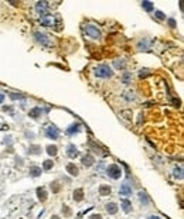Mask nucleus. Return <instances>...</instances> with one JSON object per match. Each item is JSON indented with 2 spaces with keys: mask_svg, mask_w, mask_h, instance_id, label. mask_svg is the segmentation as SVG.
<instances>
[{
  "mask_svg": "<svg viewBox=\"0 0 184 219\" xmlns=\"http://www.w3.org/2000/svg\"><path fill=\"white\" fill-rule=\"evenodd\" d=\"M94 74L95 77L98 78H103V79H109V78L113 77V69L109 66V65H98L95 69H94Z\"/></svg>",
  "mask_w": 184,
  "mask_h": 219,
  "instance_id": "obj_1",
  "label": "nucleus"
},
{
  "mask_svg": "<svg viewBox=\"0 0 184 219\" xmlns=\"http://www.w3.org/2000/svg\"><path fill=\"white\" fill-rule=\"evenodd\" d=\"M84 31H85V34H87L88 37H91V38H94V40L101 38V31H99V28L96 26H94V24H87V26L84 27Z\"/></svg>",
  "mask_w": 184,
  "mask_h": 219,
  "instance_id": "obj_2",
  "label": "nucleus"
},
{
  "mask_svg": "<svg viewBox=\"0 0 184 219\" xmlns=\"http://www.w3.org/2000/svg\"><path fill=\"white\" fill-rule=\"evenodd\" d=\"M106 174L112 178V180H119L122 175V168L118 164H111L106 168Z\"/></svg>",
  "mask_w": 184,
  "mask_h": 219,
  "instance_id": "obj_3",
  "label": "nucleus"
},
{
  "mask_svg": "<svg viewBox=\"0 0 184 219\" xmlns=\"http://www.w3.org/2000/svg\"><path fill=\"white\" fill-rule=\"evenodd\" d=\"M45 137L51 139V140H57L58 137H60V129H58L57 126H54V124L47 126V129H45Z\"/></svg>",
  "mask_w": 184,
  "mask_h": 219,
  "instance_id": "obj_4",
  "label": "nucleus"
},
{
  "mask_svg": "<svg viewBox=\"0 0 184 219\" xmlns=\"http://www.w3.org/2000/svg\"><path fill=\"white\" fill-rule=\"evenodd\" d=\"M34 40L37 41L38 44L44 45V47L50 45V38H48V35H47V34H44V33L36 31V33H34Z\"/></svg>",
  "mask_w": 184,
  "mask_h": 219,
  "instance_id": "obj_5",
  "label": "nucleus"
},
{
  "mask_svg": "<svg viewBox=\"0 0 184 219\" xmlns=\"http://www.w3.org/2000/svg\"><path fill=\"white\" fill-rule=\"evenodd\" d=\"M36 12H37L41 17L47 16V13H48V3H47V1H38L37 4H36Z\"/></svg>",
  "mask_w": 184,
  "mask_h": 219,
  "instance_id": "obj_6",
  "label": "nucleus"
},
{
  "mask_svg": "<svg viewBox=\"0 0 184 219\" xmlns=\"http://www.w3.org/2000/svg\"><path fill=\"white\" fill-rule=\"evenodd\" d=\"M119 194L122 197H130L132 195V185L129 182H123L119 188Z\"/></svg>",
  "mask_w": 184,
  "mask_h": 219,
  "instance_id": "obj_7",
  "label": "nucleus"
},
{
  "mask_svg": "<svg viewBox=\"0 0 184 219\" xmlns=\"http://www.w3.org/2000/svg\"><path fill=\"white\" fill-rule=\"evenodd\" d=\"M67 154H68V157H70V158H75L76 155L79 154V151H78V148H76L75 144L70 143V144L67 146Z\"/></svg>",
  "mask_w": 184,
  "mask_h": 219,
  "instance_id": "obj_8",
  "label": "nucleus"
},
{
  "mask_svg": "<svg viewBox=\"0 0 184 219\" xmlns=\"http://www.w3.org/2000/svg\"><path fill=\"white\" fill-rule=\"evenodd\" d=\"M43 113H44V110L41 109L40 106H37V108H33V109L28 112V116L31 117V119H38L40 116H43Z\"/></svg>",
  "mask_w": 184,
  "mask_h": 219,
  "instance_id": "obj_9",
  "label": "nucleus"
},
{
  "mask_svg": "<svg viewBox=\"0 0 184 219\" xmlns=\"http://www.w3.org/2000/svg\"><path fill=\"white\" fill-rule=\"evenodd\" d=\"M65 170H67V171H68V174L72 175V177H76V175L79 174L78 167H76L74 163H68V164H67V167H65Z\"/></svg>",
  "mask_w": 184,
  "mask_h": 219,
  "instance_id": "obj_10",
  "label": "nucleus"
},
{
  "mask_svg": "<svg viewBox=\"0 0 184 219\" xmlns=\"http://www.w3.org/2000/svg\"><path fill=\"white\" fill-rule=\"evenodd\" d=\"M81 132V123H72L71 126H68L67 129V133L68 134H75V133H79Z\"/></svg>",
  "mask_w": 184,
  "mask_h": 219,
  "instance_id": "obj_11",
  "label": "nucleus"
},
{
  "mask_svg": "<svg viewBox=\"0 0 184 219\" xmlns=\"http://www.w3.org/2000/svg\"><path fill=\"white\" fill-rule=\"evenodd\" d=\"M82 164L85 167H91V166L95 164V160H94V157L91 154H85V155H82Z\"/></svg>",
  "mask_w": 184,
  "mask_h": 219,
  "instance_id": "obj_12",
  "label": "nucleus"
},
{
  "mask_svg": "<svg viewBox=\"0 0 184 219\" xmlns=\"http://www.w3.org/2000/svg\"><path fill=\"white\" fill-rule=\"evenodd\" d=\"M37 197L38 199L41 201V202H45L47 198H48V195H47V191H45V188H37Z\"/></svg>",
  "mask_w": 184,
  "mask_h": 219,
  "instance_id": "obj_13",
  "label": "nucleus"
},
{
  "mask_svg": "<svg viewBox=\"0 0 184 219\" xmlns=\"http://www.w3.org/2000/svg\"><path fill=\"white\" fill-rule=\"evenodd\" d=\"M54 21H55L54 17H52V16H48V14L44 16V17H41V24H43V26H52Z\"/></svg>",
  "mask_w": 184,
  "mask_h": 219,
  "instance_id": "obj_14",
  "label": "nucleus"
},
{
  "mask_svg": "<svg viewBox=\"0 0 184 219\" xmlns=\"http://www.w3.org/2000/svg\"><path fill=\"white\" fill-rule=\"evenodd\" d=\"M41 173H43V170H41V167H37V166H33V167H30V175L31 177H40L41 175Z\"/></svg>",
  "mask_w": 184,
  "mask_h": 219,
  "instance_id": "obj_15",
  "label": "nucleus"
},
{
  "mask_svg": "<svg viewBox=\"0 0 184 219\" xmlns=\"http://www.w3.org/2000/svg\"><path fill=\"white\" fill-rule=\"evenodd\" d=\"M106 211H108V213H111V215H115V213L118 212V205L115 204V202H109V204H106Z\"/></svg>",
  "mask_w": 184,
  "mask_h": 219,
  "instance_id": "obj_16",
  "label": "nucleus"
},
{
  "mask_svg": "<svg viewBox=\"0 0 184 219\" xmlns=\"http://www.w3.org/2000/svg\"><path fill=\"white\" fill-rule=\"evenodd\" d=\"M121 206H122V209H123V211H125L126 213L132 212V204H130V201L123 199V201L121 202Z\"/></svg>",
  "mask_w": 184,
  "mask_h": 219,
  "instance_id": "obj_17",
  "label": "nucleus"
},
{
  "mask_svg": "<svg viewBox=\"0 0 184 219\" xmlns=\"http://www.w3.org/2000/svg\"><path fill=\"white\" fill-rule=\"evenodd\" d=\"M139 199H140V202H142L145 206L149 204V197H147V194L145 192V191H140V192H139Z\"/></svg>",
  "mask_w": 184,
  "mask_h": 219,
  "instance_id": "obj_18",
  "label": "nucleus"
},
{
  "mask_svg": "<svg viewBox=\"0 0 184 219\" xmlns=\"http://www.w3.org/2000/svg\"><path fill=\"white\" fill-rule=\"evenodd\" d=\"M74 199L75 201H82L84 199V189L78 188V189L74 191Z\"/></svg>",
  "mask_w": 184,
  "mask_h": 219,
  "instance_id": "obj_19",
  "label": "nucleus"
},
{
  "mask_svg": "<svg viewBox=\"0 0 184 219\" xmlns=\"http://www.w3.org/2000/svg\"><path fill=\"white\" fill-rule=\"evenodd\" d=\"M47 153H48V155H57V153H58V148H57V146H52V144H50V146H47Z\"/></svg>",
  "mask_w": 184,
  "mask_h": 219,
  "instance_id": "obj_20",
  "label": "nucleus"
},
{
  "mask_svg": "<svg viewBox=\"0 0 184 219\" xmlns=\"http://www.w3.org/2000/svg\"><path fill=\"white\" fill-rule=\"evenodd\" d=\"M113 66L115 69H125V61L123 59H115L113 61Z\"/></svg>",
  "mask_w": 184,
  "mask_h": 219,
  "instance_id": "obj_21",
  "label": "nucleus"
},
{
  "mask_svg": "<svg viewBox=\"0 0 184 219\" xmlns=\"http://www.w3.org/2000/svg\"><path fill=\"white\" fill-rule=\"evenodd\" d=\"M54 167V163H52V160H45L44 163H43V171H50L51 168Z\"/></svg>",
  "mask_w": 184,
  "mask_h": 219,
  "instance_id": "obj_22",
  "label": "nucleus"
},
{
  "mask_svg": "<svg viewBox=\"0 0 184 219\" xmlns=\"http://www.w3.org/2000/svg\"><path fill=\"white\" fill-rule=\"evenodd\" d=\"M111 192H112V189H111L109 185H101L99 187V194L101 195H109Z\"/></svg>",
  "mask_w": 184,
  "mask_h": 219,
  "instance_id": "obj_23",
  "label": "nucleus"
},
{
  "mask_svg": "<svg viewBox=\"0 0 184 219\" xmlns=\"http://www.w3.org/2000/svg\"><path fill=\"white\" fill-rule=\"evenodd\" d=\"M28 153H30V154H40V153H41V147H40V146H37V144L30 146V148H28Z\"/></svg>",
  "mask_w": 184,
  "mask_h": 219,
  "instance_id": "obj_24",
  "label": "nucleus"
},
{
  "mask_svg": "<svg viewBox=\"0 0 184 219\" xmlns=\"http://www.w3.org/2000/svg\"><path fill=\"white\" fill-rule=\"evenodd\" d=\"M130 81H132V74L130 72H125L123 77H122V82L125 85H127V84H130Z\"/></svg>",
  "mask_w": 184,
  "mask_h": 219,
  "instance_id": "obj_25",
  "label": "nucleus"
},
{
  "mask_svg": "<svg viewBox=\"0 0 184 219\" xmlns=\"http://www.w3.org/2000/svg\"><path fill=\"white\" fill-rule=\"evenodd\" d=\"M142 7H143V9H145L146 12H149V13L152 12L153 9H154V7H153V3H152V1H142Z\"/></svg>",
  "mask_w": 184,
  "mask_h": 219,
  "instance_id": "obj_26",
  "label": "nucleus"
},
{
  "mask_svg": "<svg viewBox=\"0 0 184 219\" xmlns=\"http://www.w3.org/2000/svg\"><path fill=\"white\" fill-rule=\"evenodd\" d=\"M154 16L159 20H166V14L163 13V12H160V10H156V12H154Z\"/></svg>",
  "mask_w": 184,
  "mask_h": 219,
  "instance_id": "obj_27",
  "label": "nucleus"
},
{
  "mask_svg": "<svg viewBox=\"0 0 184 219\" xmlns=\"http://www.w3.org/2000/svg\"><path fill=\"white\" fill-rule=\"evenodd\" d=\"M51 189H52V192H58L60 191V185H58L57 182H52L51 184Z\"/></svg>",
  "mask_w": 184,
  "mask_h": 219,
  "instance_id": "obj_28",
  "label": "nucleus"
},
{
  "mask_svg": "<svg viewBox=\"0 0 184 219\" xmlns=\"http://www.w3.org/2000/svg\"><path fill=\"white\" fill-rule=\"evenodd\" d=\"M10 98L12 99H25L24 95H17V93H10Z\"/></svg>",
  "mask_w": 184,
  "mask_h": 219,
  "instance_id": "obj_29",
  "label": "nucleus"
},
{
  "mask_svg": "<svg viewBox=\"0 0 184 219\" xmlns=\"http://www.w3.org/2000/svg\"><path fill=\"white\" fill-rule=\"evenodd\" d=\"M3 143H4V144H9V146H12L13 140L10 139V136H7V139H4V140H3Z\"/></svg>",
  "mask_w": 184,
  "mask_h": 219,
  "instance_id": "obj_30",
  "label": "nucleus"
},
{
  "mask_svg": "<svg viewBox=\"0 0 184 219\" xmlns=\"http://www.w3.org/2000/svg\"><path fill=\"white\" fill-rule=\"evenodd\" d=\"M139 77H140V78H145V77H147V71H146V69H142V71L139 72Z\"/></svg>",
  "mask_w": 184,
  "mask_h": 219,
  "instance_id": "obj_31",
  "label": "nucleus"
},
{
  "mask_svg": "<svg viewBox=\"0 0 184 219\" xmlns=\"http://www.w3.org/2000/svg\"><path fill=\"white\" fill-rule=\"evenodd\" d=\"M169 24H170V27H176V20H174V19H169Z\"/></svg>",
  "mask_w": 184,
  "mask_h": 219,
  "instance_id": "obj_32",
  "label": "nucleus"
},
{
  "mask_svg": "<svg viewBox=\"0 0 184 219\" xmlns=\"http://www.w3.org/2000/svg\"><path fill=\"white\" fill-rule=\"evenodd\" d=\"M89 219H102V216L99 215V213H98V215L95 213V215H91V218H89Z\"/></svg>",
  "mask_w": 184,
  "mask_h": 219,
  "instance_id": "obj_33",
  "label": "nucleus"
},
{
  "mask_svg": "<svg viewBox=\"0 0 184 219\" xmlns=\"http://www.w3.org/2000/svg\"><path fill=\"white\" fill-rule=\"evenodd\" d=\"M3 102H4V95H3V93L0 92V105H1Z\"/></svg>",
  "mask_w": 184,
  "mask_h": 219,
  "instance_id": "obj_34",
  "label": "nucleus"
},
{
  "mask_svg": "<svg viewBox=\"0 0 184 219\" xmlns=\"http://www.w3.org/2000/svg\"><path fill=\"white\" fill-rule=\"evenodd\" d=\"M147 219H160V216H156V215H153V216H149Z\"/></svg>",
  "mask_w": 184,
  "mask_h": 219,
  "instance_id": "obj_35",
  "label": "nucleus"
},
{
  "mask_svg": "<svg viewBox=\"0 0 184 219\" xmlns=\"http://www.w3.org/2000/svg\"><path fill=\"white\" fill-rule=\"evenodd\" d=\"M52 219H60V218L58 216H52Z\"/></svg>",
  "mask_w": 184,
  "mask_h": 219,
  "instance_id": "obj_36",
  "label": "nucleus"
}]
</instances>
